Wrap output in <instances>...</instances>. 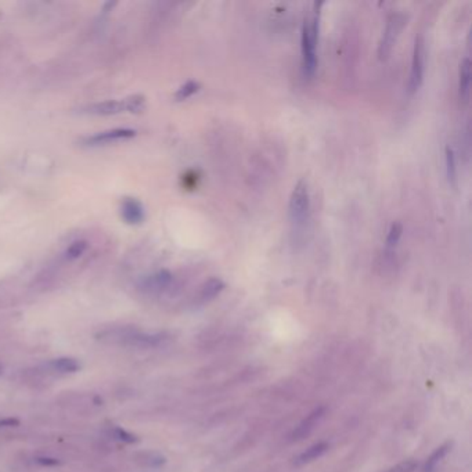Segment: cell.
<instances>
[{"instance_id":"obj_1","label":"cell","mask_w":472,"mask_h":472,"mask_svg":"<svg viewBox=\"0 0 472 472\" xmlns=\"http://www.w3.org/2000/svg\"><path fill=\"white\" fill-rule=\"evenodd\" d=\"M323 3H315V14L312 21L305 20L302 28V64L304 72L308 78H313L317 70L316 46L319 41V17Z\"/></svg>"},{"instance_id":"obj_2","label":"cell","mask_w":472,"mask_h":472,"mask_svg":"<svg viewBox=\"0 0 472 472\" xmlns=\"http://www.w3.org/2000/svg\"><path fill=\"white\" fill-rule=\"evenodd\" d=\"M146 106L143 96H130L121 100H107L89 106L86 108L88 114L92 115H117L122 112H140Z\"/></svg>"},{"instance_id":"obj_3","label":"cell","mask_w":472,"mask_h":472,"mask_svg":"<svg viewBox=\"0 0 472 472\" xmlns=\"http://www.w3.org/2000/svg\"><path fill=\"white\" fill-rule=\"evenodd\" d=\"M309 209H311V199H309L308 184L305 180H299L291 193L290 205H288L290 220L297 228L305 226L309 217Z\"/></svg>"},{"instance_id":"obj_4","label":"cell","mask_w":472,"mask_h":472,"mask_svg":"<svg viewBox=\"0 0 472 472\" xmlns=\"http://www.w3.org/2000/svg\"><path fill=\"white\" fill-rule=\"evenodd\" d=\"M424 79V42L422 38H417L413 50V60H411V71L409 79V92L415 93Z\"/></svg>"},{"instance_id":"obj_5","label":"cell","mask_w":472,"mask_h":472,"mask_svg":"<svg viewBox=\"0 0 472 472\" xmlns=\"http://www.w3.org/2000/svg\"><path fill=\"white\" fill-rule=\"evenodd\" d=\"M402 26H403V17L402 16L392 14L389 17L384 37H382V41H381V45H380V52H378L380 59H385L391 53L392 46L395 45V41H396V38L402 30Z\"/></svg>"},{"instance_id":"obj_6","label":"cell","mask_w":472,"mask_h":472,"mask_svg":"<svg viewBox=\"0 0 472 472\" xmlns=\"http://www.w3.org/2000/svg\"><path fill=\"white\" fill-rule=\"evenodd\" d=\"M135 136H136V132L132 129H111V130L100 132V133H96L93 136L83 139V144L95 147V146H103V144H110V143L132 139Z\"/></svg>"},{"instance_id":"obj_7","label":"cell","mask_w":472,"mask_h":472,"mask_svg":"<svg viewBox=\"0 0 472 472\" xmlns=\"http://www.w3.org/2000/svg\"><path fill=\"white\" fill-rule=\"evenodd\" d=\"M122 219L128 224H140L144 220V208L135 198H125L121 205Z\"/></svg>"},{"instance_id":"obj_8","label":"cell","mask_w":472,"mask_h":472,"mask_svg":"<svg viewBox=\"0 0 472 472\" xmlns=\"http://www.w3.org/2000/svg\"><path fill=\"white\" fill-rule=\"evenodd\" d=\"M326 413L324 407H317L315 409L293 432L291 437L293 440H301L304 437H306L308 435H311V432L315 429V426L319 424V421L323 418Z\"/></svg>"},{"instance_id":"obj_9","label":"cell","mask_w":472,"mask_h":472,"mask_svg":"<svg viewBox=\"0 0 472 472\" xmlns=\"http://www.w3.org/2000/svg\"><path fill=\"white\" fill-rule=\"evenodd\" d=\"M327 450H328V443H326V442L316 443V444L311 446L309 449H306L304 453H301L295 458V465H305L308 462H312V461L317 460L319 457H322Z\"/></svg>"},{"instance_id":"obj_10","label":"cell","mask_w":472,"mask_h":472,"mask_svg":"<svg viewBox=\"0 0 472 472\" xmlns=\"http://www.w3.org/2000/svg\"><path fill=\"white\" fill-rule=\"evenodd\" d=\"M135 460L136 462H139L143 466H148V468H158L161 465L165 464V457L154 450H144V451H139L135 454Z\"/></svg>"},{"instance_id":"obj_11","label":"cell","mask_w":472,"mask_h":472,"mask_svg":"<svg viewBox=\"0 0 472 472\" xmlns=\"http://www.w3.org/2000/svg\"><path fill=\"white\" fill-rule=\"evenodd\" d=\"M469 86H471V61L469 59H464L460 64V97L466 100L469 96Z\"/></svg>"},{"instance_id":"obj_12","label":"cell","mask_w":472,"mask_h":472,"mask_svg":"<svg viewBox=\"0 0 472 472\" xmlns=\"http://www.w3.org/2000/svg\"><path fill=\"white\" fill-rule=\"evenodd\" d=\"M451 446H453V442L447 440L444 442L443 444H440L426 460L425 465H424V472H435L437 464L446 457V454L451 450Z\"/></svg>"},{"instance_id":"obj_13","label":"cell","mask_w":472,"mask_h":472,"mask_svg":"<svg viewBox=\"0 0 472 472\" xmlns=\"http://www.w3.org/2000/svg\"><path fill=\"white\" fill-rule=\"evenodd\" d=\"M49 366L52 367L53 371H57L61 374H72V373L79 371L81 368L79 362L74 357H59V359L52 360Z\"/></svg>"},{"instance_id":"obj_14","label":"cell","mask_w":472,"mask_h":472,"mask_svg":"<svg viewBox=\"0 0 472 472\" xmlns=\"http://www.w3.org/2000/svg\"><path fill=\"white\" fill-rule=\"evenodd\" d=\"M170 282H172V275L166 271H161L157 275L147 279L144 283V287L148 291H162L170 284Z\"/></svg>"},{"instance_id":"obj_15","label":"cell","mask_w":472,"mask_h":472,"mask_svg":"<svg viewBox=\"0 0 472 472\" xmlns=\"http://www.w3.org/2000/svg\"><path fill=\"white\" fill-rule=\"evenodd\" d=\"M223 288L224 283L220 279H209L199 293V299L202 302H209L213 298H216L223 291Z\"/></svg>"},{"instance_id":"obj_16","label":"cell","mask_w":472,"mask_h":472,"mask_svg":"<svg viewBox=\"0 0 472 472\" xmlns=\"http://www.w3.org/2000/svg\"><path fill=\"white\" fill-rule=\"evenodd\" d=\"M107 435H108V437H111L117 442H121V443H126V444H133V443L139 442V437L135 433H132V432H129L121 426H110L107 431Z\"/></svg>"},{"instance_id":"obj_17","label":"cell","mask_w":472,"mask_h":472,"mask_svg":"<svg viewBox=\"0 0 472 472\" xmlns=\"http://www.w3.org/2000/svg\"><path fill=\"white\" fill-rule=\"evenodd\" d=\"M446 173H447L449 183H451L454 186L455 180H457V168H455L454 151L450 146L446 147Z\"/></svg>"},{"instance_id":"obj_18","label":"cell","mask_w":472,"mask_h":472,"mask_svg":"<svg viewBox=\"0 0 472 472\" xmlns=\"http://www.w3.org/2000/svg\"><path fill=\"white\" fill-rule=\"evenodd\" d=\"M402 233H403V226L399 222L392 223L389 233H388V237H386V248H395L402 237Z\"/></svg>"},{"instance_id":"obj_19","label":"cell","mask_w":472,"mask_h":472,"mask_svg":"<svg viewBox=\"0 0 472 472\" xmlns=\"http://www.w3.org/2000/svg\"><path fill=\"white\" fill-rule=\"evenodd\" d=\"M199 89V83L194 82V81H188L186 82L175 95L176 100L177 101H183V100H187L188 97H191L194 93H197Z\"/></svg>"},{"instance_id":"obj_20","label":"cell","mask_w":472,"mask_h":472,"mask_svg":"<svg viewBox=\"0 0 472 472\" xmlns=\"http://www.w3.org/2000/svg\"><path fill=\"white\" fill-rule=\"evenodd\" d=\"M86 248H88V244L85 242H75L68 247L66 255L68 259L74 261V259H78L81 255H83Z\"/></svg>"},{"instance_id":"obj_21","label":"cell","mask_w":472,"mask_h":472,"mask_svg":"<svg viewBox=\"0 0 472 472\" xmlns=\"http://www.w3.org/2000/svg\"><path fill=\"white\" fill-rule=\"evenodd\" d=\"M415 468H417V462L409 460V461H403V462L395 465L388 472H414Z\"/></svg>"},{"instance_id":"obj_22","label":"cell","mask_w":472,"mask_h":472,"mask_svg":"<svg viewBox=\"0 0 472 472\" xmlns=\"http://www.w3.org/2000/svg\"><path fill=\"white\" fill-rule=\"evenodd\" d=\"M35 461L43 466H55V465H59L60 461L55 457H48V455H41V457H37Z\"/></svg>"},{"instance_id":"obj_23","label":"cell","mask_w":472,"mask_h":472,"mask_svg":"<svg viewBox=\"0 0 472 472\" xmlns=\"http://www.w3.org/2000/svg\"><path fill=\"white\" fill-rule=\"evenodd\" d=\"M20 421L16 418H3L0 420V428H5V426H16L19 425Z\"/></svg>"},{"instance_id":"obj_24","label":"cell","mask_w":472,"mask_h":472,"mask_svg":"<svg viewBox=\"0 0 472 472\" xmlns=\"http://www.w3.org/2000/svg\"><path fill=\"white\" fill-rule=\"evenodd\" d=\"M0 373H2V367H0Z\"/></svg>"}]
</instances>
